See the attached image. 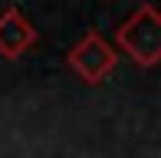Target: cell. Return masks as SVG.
<instances>
[{
  "mask_svg": "<svg viewBox=\"0 0 161 158\" xmlns=\"http://www.w3.org/2000/svg\"><path fill=\"white\" fill-rule=\"evenodd\" d=\"M115 66H119V53H115V46L105 37H99V33H86V37L69 49V69L89 86L105 82Z\"/></svg>",
  "mask_w": 161,
  "mask_h": 158,
  "instance_id": "obj_2",
  "label": "cell"
},
{
  "mask_svg": "<svg viewBox=\"0 0 161 158\" xmlns=\"http://www.w3.org/2000/svg\"><path fill=\"white\" fill-rule=\"evenodd\" d=\"M115 43L135 66H142V69L158 66V59H161V13L151 3H142L119 26Z\"/></svg>",
  "mask_w": 161,
  "mask_h": 158,
  "instance_id": "obj_1",
  "label": "cell"
},
{
  "mask_svg": "<svg viewBox=\"0 0 161 158\" xmlns=\"http://www.w3.org/2000/svg\"><path fill=\"white\" fill-rule=\"evenodd\" d=\"M33 43H36V26L17 10V7L3 10V17H0V56L20 59Z\"/></svg>",
  "mask_w": 161,
  "mask_h": 158,
  "instance_id": "obj_3",
  "label": "cell"
}]
</instances>
